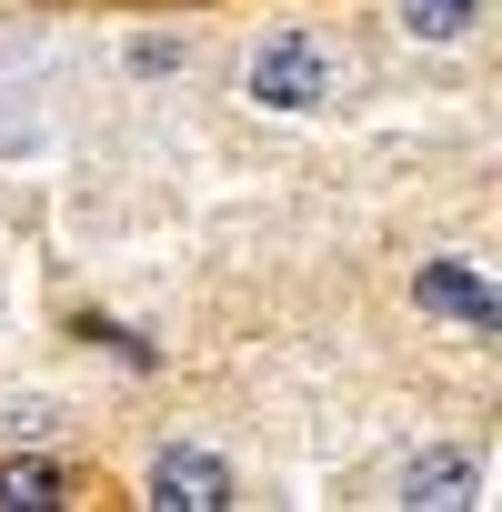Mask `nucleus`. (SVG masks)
Listing matches in <instances>:
<instances>
[{
	"mask_svg": "<svg viewBox=\"0 0 502 512\" xmlns=\"http://www.w3.org/2000/svg\"><path fill=\"white\" fill-rule=\"evenodd\" d=\"M472 482H482V472H472V452H422V462L402 472V502H412V512H422V502H432V512H462V502H472Z\"/></svg>",
	"mask_w": 502,
	"mask_h": 512,
	"instance_id": "obj_4",
	"label": "nucleus"
},
{
	"mask_svg": "<svg viewBox=\"0 0 502 512\" xmlns=\"http://www.w3.org/2000/svg\"><path fill=\"white\" fill-rule=\"evenodd\" d=\"M412 302H422V312H442V322H462V332H502V302H492V292H482L462 262H422Z\"/></svg>",
	"mask_w": 502,
	"mask_h": 512,
	"instance_id": "obj_3",
	"label": "nucleus"
},
{
	"mask_svg": "<svg viewBox=\"0 0 502 512\" xmlns=\"http://www.w3.org/2000/svg\"><path fill=\"white\" fill-rule=\"evenodd\" d=\"M141 502H151V512H231L241 492H231V472H221L211 452H191V442H171V452L151 462V482H141Z\"/></svg>",
	"mask_w": 502,
	"mask_h": 512,
	"instance_id": "obj_2",
	"label": "nucleus"
},
{
	"mask_svg": "<svg viewBox=\"0 0 502 512\" xmlns=\"http://www.w3.org/2000/svg\"><path fill=\"white\" fill-rule=\"evenodd\" d=\"M332 91H342V61L312 31H272L262 51H251V101L262 111H322Z\"/></svg>",
	"mask_w": 502,
	"mask_h": 512,
	"instance_id": "obj_1",
	"label": "nucleus"
},
{
	"mask_svg": "<svg viewBox=\"0 0 502 512\" xmlns=\"http://www.w3.org/2000/svg\"><path fill=\"white\" fill-rule=\"evenodd\" d=\"M402 31L412 41H472L482 31V0H402Z\"/></svg>",
	"mask_w": 502,
	"mask_h": 512,
	"instance_id": "obj_6",
	"label": "nucleus"
},
{
	"mask_svg": "<svg viewBox=\"0 0 502 512\" xmlns=\"http://www.w3.org/2000/svg\"><path fill=\"white\" fill-rule=\"evenodd\" d=\"M71 492H61V462H41V452H21V462H0V512H61Z\"/></svg>",
	"mask_w": 502,
	"mask_h": 512,
	"instance_id": "obj_5",
	"label": "nucleus"
}]
</instances>
